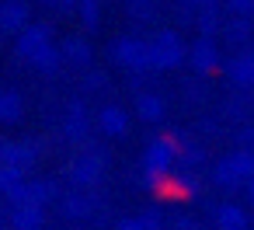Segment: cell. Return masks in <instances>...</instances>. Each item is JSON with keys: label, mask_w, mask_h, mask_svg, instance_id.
I'll list each match as a JSON object with an SVG mask.
<instances>
[{"label": "cell", "mask_w": 254, "mask_h": 230, "mask_svg": "<svg viewBox=\"0 0 254 230\" xmlns=\"http://www.w3.org/2000/svg\"><path fill=\"white\" fill-rule=\"evenodd\" d=\"M181 150L171 136H157L150 147H146V157H143V185L146 188H160V181L174 171Z\"/></svg>", "instance_id": "6da1fadb"}, {"label": "cell", "mask_w": 254, "mask_h": 230, "mask_svg": "<svg viewBox=\"0 0 254 230\" xmlns=\"http://www.w3.org/2000/svg\"><path fill=\"white\" fill-rule=\"evenodd\" d=\"M70 178H73L77 185H94V181L101 178V160H98V157H80V160H73V164H70Z\"/></svg>", "instance_id": "7a4b0ae2"}, {"label": "cell", "mask_w": 254, "mask_h": 230, "mask_svg": "<svg viewBox=\"0 0 254 230\" xmlns=\"http://www.w3.org/2000/svg\"><path fill=\"white\" fill-rule=\"evenodd\" d=\"M11 227L14 230H39L42 227V206H14L11 209Z\"/></svg>", "instance_id": "3957f363"}, {"label": "cell", "mask_w": 254, "mask_h": 230, "mask_svg": "<svg viewBox=\"0 0 254 230\" xmlns=\"http://www.w3.org/2000/svg\"><path fill=\"white\" fill-rule=\"evenodd\" d=\"M216 223H219V230H247V213L240 206H223L216 213Z\"/></svg>", "instance_id": "277c9868"}, {"label": "cell", "mask_w": 254, "mask_h": 230, "mask_svg": "<svg viewBox=\"0 0 254 230\" xmlns=\"http://www.w3.org/2000/svg\"><path fill=\"white\" fill-rule=\"evenodd\" d=\"M101 129L112 133V136L126 133V112H122V108H105V112H101Z\"/></svg>", "instance_id": "5b68a950"}, {"label": "cell", "mask_w": 254, "mask_h": 230, "mask_svg": "<svg viewBox=\"0 0 254 230\" xmlns=\"http://www.w3.org/2000/svg\"><path fill=\"white\" fill-rule=\"evenodd\" d=\"M230 164H233V171H237V178H240V181H251V178H254V153H251V150L233 153V157H230Z\"/></svg>", "instance_id": "8992f818"}, {"label": "cell", "mask_w": 254, "mask_h": 230, "mask_svg": "<svg viewBox=\"0 0 254 230\" xmlns=\"http://www.w3.org/2000/svg\"><path fill=\"white\" fill-rule=\"evenodd\" d=\"M119 60H122L126 67H143V63H146V49L136 46V42H122V46H119Z\"/></svg>", "instance_id": "52a82bcc"}, {"label": "cell", "mask_w": 254, "mask_h": 230, "mask_svg": "<svg viewBox=\"0 0 254 230\" xmlns=\"http://www.w3.org/2000/svg\"><path fill=\"white\" fill-rule=\"evenodd\" d=\"M25 181V171L21 167H14V164H0V192H11L14 185H21Z\"/></svg>", "instance_id": "ba28073f"}, {"label": "cell", "mask_w": 254, "mask_h": 230, "mask_svg": "<svg viewBox=\"0 0 254 230\" xmlns=\"http://www.w3.org/2000/svg\"><path fill=\"white\" fill-rule=\"evenodd\" d=\"M0 25H4V28H18V25H25V7L11 0V4L0 11Z\"/></svg>", "instance_id": "9c48e42d"}, {"label": "cell", "mask_w": 254, "mask_h": 230, "mask_svg": "<svg viewBox=\"0 0 254 230\" xmlns=\"http://www.w3.org/2000/svg\"><path fill=\"white\" fill-rule=\"evenodd\" d=\"M139 115H143L146 122H157V119L164 115V101H160V98H139Z\"/></svg>", "instance_id": "30bf717a"}, {"label": "cell", "mask_w": 254, "mask_h": 230, "mask_svg": "<svg viewBox=\"0 0 254 230\" xmlns=\"http://www.w3.org/2000/svg\"><path fill=\"white\" fill-rule=\"evenodd\" d=\"M21 115V101L14 98V94H0V119L4 122H14Z\"/></svg>", "instance_id": "8fae6325"}, {"label": "cell", "mask_w": 254, "mask_h": 230, "mask_svg": "<svg viewBox=\"0 0 254 230\" xmlns=\"http://www.w3.org/2000/svg\"><path fill=\"white\" fill-rule=\"evenodd\" d=\"M63 209H66L70 216H87V213H91V199H84V195H70V199L63 202Z\"/></svg>", "instance_id": "7c38bea8"}, {"label": "cell", "mask_w": 254, "mask_h": 230, "mask_svg": "<svg viewBox=\"0 0 254 230\" xmlns=\"http://www.w3.org/2000/svg\"><path fill=\"white\" fill-rule=\"evenodd\" d=\"M233 77H237L240 84H244V80L254 84V60H240V63L233 67Z\"/></svg>", "instance_id": "4fadbf2b"}, {"label": "cell", "mask_w": 254, "mask_h": 230, "mask_svg": "<svg viewBox=\"0 0 254 230\" xmlns=\"http://www.w3.org/2000/svg\"><path fill=\"white\" fill-rule=\"evenodd\" d=\"M195 63H198L202 70H209V67H212V49H209V46H202V49H198V60H195Z\"/></svg>", "instance_id": "5bb4252c"}, {"label": "cell", "mask_w": 254, "mask_h": 230, "mask_svg": "<svg viewBox=\"0 0 254 230\" xmlns=\"http://www.w3.org/2000/svg\"><path fill=\"white\" fill-rule=\"evenodd\" d=\"M115 230H146V227H143V220H122Z\"/></svg>", "instance_id": "9a60e30c"}, {"label": "cell", "mask_w": 254, "mask_h": 230, "mask_svg": "<svg viewBox=\"0 0 254 230\" xmlns=\"http://www.w3.org/2000/svg\"><path fill=\"white\" fill-rule=\"evenodd\" d=\"M233 7H237V11H251V7H254V0H237Z\"/></svg>", "instance_id": "2e32d148"}, {"label": "cell", "mask_w": 254, "mask_h": 230, "mask_svg": "<svg viewBox=\"0 0 254 230\" xmlns=\"http://www.w3.org/2000/svg\"><path fill=\"white\" fill-rule=\"evenodd\" d=\"M178 230H195V223H191V220H181V223H178Z\"/></svg>", "instance_id": "e0dca14e"}, {"label": "cell", "mask_w": 254, "mask_h": 230, "mask_svg": "<svg viewBox=\"0 0 254 230\" xmlns=\"http://www.w3.org/2000/svg\"><path fill=\"white\" fill-rule=\"evenodd\" d=\"M247 195H251V199H254V178H251V181H247Z\"/></svg>", "instance_id": "ac0fdd59"}]
</instances>
